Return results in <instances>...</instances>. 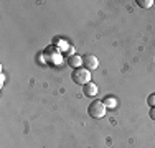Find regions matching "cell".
Returning a JSON list of instances; mask_svg holds the SVG:
<instances>
[{"mask_svg": "<svg viewBox=\"0 0 155 148\" xmlns=\"http://www.w3.org/2000/svg\"><path fill=\"white\" fill-rule=\"evenodd\" d=\"M149 117L152 118V120L155 122V107H150V112H149Z\"/></svg>", "mask_w": 155, "mask_h": 148, "instance_id": "cell-9", "label": "cell"}, {"mask_svg": "<svg viewBox=\"0 0 155 148\" xmlns=\"http://www.w3.org/2000/svg\"><path fill=\"white\" fill-rule=\"evenodd\" d=\"M83 94L86 95V97H94V95H97V86L91 81L89 84L83 86Z\"/></svg>", "mask_w": 155, "mask_h": 148, "instance_id": "cell-4", "label": "cell"}, {"mask_svg": "<svg viewBox=\"0 0 155 148\" xmlns=\"http://www.w3.org/2000/svg\"><path fill=\"white\" fill-rule=\"evenodd\" d=\"M106 112H107V109H106L104 102L102 101H93L89 104V107H87V114H89L93 118H102L106 115Z\"/></svg>", "mask_w": 155, "mask_h": 148, "instance_id": "cell-2", "label": "cell"}, {"mask_svg": "<svg viewBox=\"0 0 155 148\" xmlns=\"http://www.w3.org/2000/svg\"><path fill=\"white\" fill-rule=\"evenodd\" d=\"M147 104H149L150 107H155V92H153V94H150L149 97H147Z\"/></svg>", "mask_w": 155, "mask_h": 148, "instance_id": "cell-8", "label": "cell"}, {"mask_svg": "<svg viewBox=\"0 0 155 148\" xmlns=\"http://www.w3.org/2000/svg\"><path fill=\"white\" fill-rule=\"evenodd\" d=\"M68 64L71 66V68L78 69L79 68V64H83V56H78V54H71L68 59Z\"/></svg>", "mask_w": 155, "mask_h": 148, "instance_id": "cell-6", "label": "cell"}, {"mask_svg": "<svg viewBox=\"0 0 155 148\" xmlns=\"http://www.w3.org/2000/svg\"><path fill=\"white\" fill-rule=\"evenodd\" d=\"M71 79L74 81L76 84H81V86H86V84L91 82V71L86 68H78L73 71Z\"/></svg>", "mask_w": 155, "mask_h": 148, "instance_id": "cell-1", "label": "cell"}, {"mask_svg": "<svg viewBox=\"0 0 155 148\" xmlns=\"http://www.w3.org/2000/svg\"><path fill=\"white\" fill-rule=\"evenodd\" d=\"M135 3H137L140 8H150V7H152L155 2H153V0H137Z\"/></svg>", "mask_w": 155, "mask_h": 148, "instance_id": "cell-7", "label": "cell"}, {"mask_svg": "<svg viewBox=\"0 0 155 148\" xmlns=\"http://www.w3.org/2000/svg\"><path fill=\"white\" fill-rule=\"evenodd\" d=\"M102 102H104V105H106V109H107V110H112V109H116V107H117V99L114 97V95H107V97H104V99H102Z\"/></svg>", "mask_w": 155, "mask_h": 148, "instance_id": "cell-5", "label": "cell"}, {"mask_svg": "<svg viewBox=\"0 0 155 148\" xmlns=\"http://www.w3.org/2000/svg\"><path fill=\"white\" fill-rule=\"evenodd\" d=\"M97 66H99V59L94 54H84L83 56V68L94 71V69H97Z\"/></svg>", "mask_w": 155, "mask_h": 148, "instance_id": "cell-3", "label": "cell"}, {"mask_svg": "<svg viewBox=\"0 0 155 148\" xmlns=\"http://www.w3.org/2000/svg\"><path fill=\"white\" fill-rule=\"evenodd\" d=\"M0 81H2V82H0V86H3V82H5V74L2 72V76H0Z\"/></svg>", "mask_w": 155, "mask_h": 148, "instance_id": "cell-10", "label": "cell"}]
</instances>
